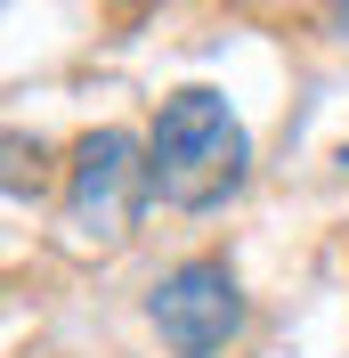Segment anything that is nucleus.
<instances>
[{
	"label": "nucleus",
	"instance_id": "f257e3e1",
	"mask_svg": "<svg viewBox=\"0 0 349 358\" xmlns=\"http://www.w3.org/2000/svg\"><path fill=\"white\" fill-rule=\"evenodd\" d=\"M244 163H252V138H244V122L228 114L219 90H179V98H163L154 138H147V171H154V196L163 203L203 212V203L236 196Z\"/></svg>",
	"mask_w": 349,
	"mask_h": 358
},
{
	"label": "nucleus",
	"instance_id": "f03ea898",
	"mask_svg": "<svg viewBox=\"0 0 349 358\" xmlns=\"http://www.w3.org/2000/svg\"><path fill=\"white\" fill-rule=\"evenodd\" d=\"M154 334L171 342L179 358H211L219 342L244 326V293L228 277V261H179L163 285H154Z\"/></svg>",
	"mask_w": 349,
	"mask_h": 358
},
{
	"label": "nucleus",
	"instance_id": "20e7f679",
	"mask_svg": "<svg viewBox=\"0 0 349 358\" xmlns=\"http://www.w3.org/2000/svg\"><path fill=\"white\" fill-rule=\"evenodd\" d=\"M341 163H349V155H341Z\"/></svg>",
	"mask_w": 349,
	"mask_h": 358
},
{
	"label": "nucleus",
	"instance_id": "7ed1b4c3",
	"mask_svg": "<svg viewBox=\"0 0 349 358\" xmlns=\"http://www.w3.org/2000/svg\"><path fill=\"white\" fill-rule=\"evenodd\" d=\"M154 187V171L138 163V138L131 131H98L82 138V163H73V228L114 245V236H131L138 220V196Z\"/></svg>",
	"mask_w": 349,
	"mask_h": 358
}]
</instances>
